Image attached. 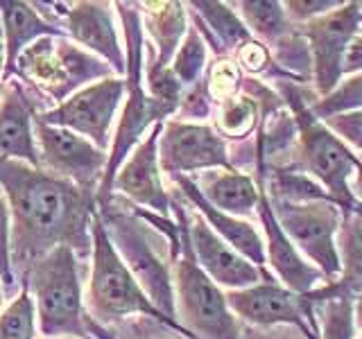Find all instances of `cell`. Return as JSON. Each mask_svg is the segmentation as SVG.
Here are the masks:
<instances>
[{"mask_svg": "<svg viewBox=\"0 0 362 339\" xmlns=\"http://www.w3.org/2000/svg\"><path fill=\"white\" fill-rule=\"evenodd\" d=\"M286 97L294 109L299 127V138L294 145V170L315 179L342 213L358 208L360 203L351 195V179L360 163L358 156L322 120L310 116V102L303 100V93L286 86Z\"/></svg>", "mask_w": 362, "mask_h": 339, "instance_id": "cell-2", "label": "cell"}, {"mask_svg": "<svg viewBox=\"0 0 362 339\" xmlns=\"http://www.w3.org/2000/svg\"><path fill=\"white\" fill-rule=\"evenodd\" d=\"M240 339H308V337L292 326H276V328L247 326L240 331Z\"/></svg>", "mask_w": 362, "mask_h": 339, "instance_id": "cell-35", "label": "cell"}, {"mask_svg": "<svg viewBox=\"0 0 362 339\" xmlns=\"http://www.w3.org/2000/svg\"><path fill=\"white\" fill-rule=\"evenodd\" d=\"M21 73H25L54 97H62L68 88L79 86L84 79L102 73L98 61L86 59L73 48H57L50 39H39L18 54Z\"/></svg>", "mask_w": 362, "mask_h": 339, "instance_id": "cell-14", "label": "cell"}, {"mask_svg": "<svg viewBox=\"0 0 362 339\" xmlns=\"http://www.w3.org/2000/svg\"><path fill=\"white\" fill-rule=\"evenodd\" d=\"M0 181L14 215V244L18 260L41 258L54 246L75 240L84 229L86 206L75 186L18 161L0 163Z\"/></svg>", "mask_w": 362, "mask_h": 339, "instance_id": "cell-1", "label": "cell"}, {"mask_svg": "<svg viewBox=\"0 0 362 339\" xmlns=\"http://www.w3.org/2000/svg\"><path fill=\"white\" fill-rule=\"evenodd\" d=\"M356 339H362V331H360V333L356 335Z\"/></svg>", "mask_w": 362, "mask_h": 339, "instance_id": "cell-41", "label": "cell"}, {"mask_svg": "<svg viewBox=\"0 0 362 339\" xmlns=\"http://www.w3.org/2000/svg\"><path fill=\"white\" fill-rule=\"evenodd\" d=\"M362 28V3H344L331 14L301 25V37L308 43L317 97L328 95L342 82V64L351 41Z\"/></svg>", "mask_w": 362, "mask_h": 339, "instance_id": "cell-8", "label": "cell"}, {"mask_svg": "<svg viewBox=\"0 0 362 339\" xmlns=\"http://www.w3.org/2000/svg\"><path fill=\"white\" fill-rule=\"evenodd\" d=\"M258 220L263 226L265 233V260L272 267V271L281 278L283 287H288L297 294H310L317 287L326 285V278L322 276V271L313 267L308 260H305L297 246L290 242V237L286 231L281 229V224L274 215V208L267 199L265 188L260 186V201H258Z\"/></svg>", "mask_w": 362, "mask_h": 339, "instance_id": "cell-15", "label": "cell"}, {"mask_svg": "<svg viewBox=\"0 0 362 339\" xmlns=\"http://www.w3.org/2000/svg\"><path fill=\"white\" fill-rule=\"evenodd\" d=\"M175 292L177 316H181L192 339H240V326L229 310L226 294L197 265L188 235L184 240V258L177 263Z\"/></svg>", "mask_w": 362, "mask_h": 339, "instance_id": "cell-5", "label": "cell"}, {"mask_svg": "<svg viewBox=\"0 0 362 339\" xmlns=\"http://www.w3.org/2000/svg\"><path fill=\"white\" fill-rule=\"evenodd\" d=\"M342 5L344 3H339V0H290V3L283 5V9H286L290 20L305 25V23H310L315 18L331 14V11L339 9Z\"/></svg>", "mask_w": 362, "mask_h": 339, "instance_id": "cell-33", "label": "cell"}, {"mask_svg": "<svg viewBox=\"0 0 362 339\" xmlns=\"http://www.w3.org/2000/svg\"><path fill=\"white\" fill-rule=\"evenodd\" d=\"M9 208L0 195V278L5 282H11V258H9V246H11V240H9Z\"/></svg>", "mask_w": 362, "mask_h": 339, "instance_id": "cell-34", "label": "cell"}, {"mask_svg": "<svg viewBox=\"0 0 362 339\" xmlns=\"http://www.w3.org/2000/svg\"><path fill=\"white\" fill-rule=\"evenodd\" d=\"M158 9H152L150 32L158 48V61L154 68H165L168 59L175 54L179 39L186 32V14L179 3H161Z\"/></svg>", "mask_w": 362, "mask_h": 339, "instance_id": "cell-24", "label": "cell"}, {"mask_svg": "<svg viewBox=\"0 0 362 339\" xmlns=\"http://www.w3.org/2000/svg\"><path fill=\"white\" fill-rule=\"evenodd\" d=\"M173 179L179 184L181 192L188 197V201L195 206V210L204 218V222H206L226 244L233 246L238 254H240L243 258H247L249 263L256 265L258 269L265 265V240L252 222L238 220V218H233V215H226L215 206H211V203L204 199L199 188L195 186V181H190L188 177L175 174Z\"/></svg>", "mask_w": 362, "mask_h": 339, "instance_id": "cell-17", "label": "cell"}, {"mask_svg": "<svg viewBox=\"0 0 362 339\" xmlns=\"http://www.w3.org/2000/svg\"><path fill=\"white\" fill-rule=\"evenodd\" d=\"M269 199V197H267ZM272 208L286 231L290 242L305 260L322 271L326 282L339 278V254H337V231L342 224V208L331 199L320 201H272Z\"/></svg>", "mask_w": 362, "mask_h": 339, "instance_id": "cell-6", "label": "cell"}, {"mask_svg": "<svg viewBox=\"0 0 362 339\" xmlns=\"http://www.w3.org/2000/svg\"><path fill=\"white\" fill-rule=\"evenodd\" d=\"M0 50H3V48H0Z\"/></svg>", "mask_w": 362, "mask_h": 339, "instance_id": "cell-43", "label": "cell"}, {"mask_svg": "<svg viewBox=\"0 0 362 339\" xmlns=\"http://www.w3.org/2000/svg\"><path fill=\"white\" fill-rule=\"evenodd\" d=\"M351 195H354V199L362 206V161L358 163L356 174L351 179Z\"/></svg>", "mask_w": 362, "mask_h": 339, "instance_id": "cell-37", "label": "cell"}, {"mask_svg": "<svg viewBox=\"0 0 362 339\" xmlns=\"http://www.w3.org/2000/svg\"><path fill=\"white\" fill-rule=\"evenodd\" d=\"M158 161L170 174L197 170H233L229 147L209 124L168 122L158 136Z\"/></svg>", "mask_w": 362, "mask_h": 339, "instance_id": "cell-11", "label": "cell"}, {"mask_svg": "<svg viewBox=\"0 0 362 339\" xmlns=\"http://www.w3.org/2000/svg\"><path fill=\"white\" fill-rule=\"evenodd\" d=\"M0 305H3V290H0Z\"/></svg>", "mask_w": 362, "mask_h": 339, "instance_id": "cell-40", "label": "cell"}, {"mask_svg": "<svg viewBox=\"0 0 362 339\" xmlns=\"http://www.w3.org/2000/svg\"><path fill=\"white\" fill-rule=\"evenodd\" d=\"M308 297L315 303L317 339H356L354 297L339 292L335 282H326Z\"/></svg>", "mask_w": 362, "mask_h": 339, "instance_id": "cell-21", "label": "cell"}, {"mask_svg": "<svg viewBox=\"0 0 362 339\" xmlns=\"http://www.w3.org/2000/svg\"><path fill=\"white\" fill-rule=\"evenodd\" d=\"M0 154L16 161H28L30 165L39 163L30 107L16 84L5 90V97L0 102Z\"/></svg>", "mask_w": 362, "mask_h": 339, "instance_id": "cell-20", "label": "cell"}, {"mask_svg": "<svg viewBox=\"0 0 362 339\" xmlns=\"http://www.w3.org/2000/svg\"><path fill=\"white\" fill-rule=\"evenodd\" d=\"M30 285L37 299L39 323L45 337H84L82 290L73 249L54 246L32 267Z\"/></svg>", "mask_w": 362, "mask_h": 339, "instance_id": "cell-4", "label": "cell"}, {"mask_svg": "<svg viewBox=\"0 0 362 339\" xmlns=\"http://www.w3.org/2000/svg\"><path fill=\"white\" fill-rule=\"evenodd\" d=\"M199 11V16L204 23L213 30L215 39H218L224 48H243L249 41V30L245 28V23L235 16V11L231 7H226L222 3H192Z\"/></svg>", "mask_w": 362, "mask_h": 339, "instance_id": "cell-26", "label": "cell"}, {"mask_svg": "<svg viewBox=\"0 0 362 339\" xmlns=\"http://www.w3.org/2000/svg\"><path fill=\"white\" fill-rule=\"evenodd\" d=\"M245 28L258 34L263 41L279 43L288 34V14L281 3L272 0H249V3H238Z\"/></svg>", "mask_w": 362, "mask_h": 339, "instance_id": "cell-25", "label": "cell"}, {"mask_svg": "<svg viewBox=\"0 0 362 339\" xmlns=\"http://www.w3.org/2000/svg\"><path fill=\"white\" fill-rule=\"evenodd\" d=\"M66 25L75 37V41L102 54L118 73L124 71L122 50L116 37V28H113V16L107 5L79 3L68 11Z\"/></svg>", "mask_w": 362, "mask_h": 339, "instance_id": "cell-18", "label": "cell"}, {"mask_svg": "<svg viewBox=\"0 0 362 339\" xmlns=\"http://www.w3.org/2000/svg\"><path fill=\"white\" fill-rule=\"evenodd\" d=\"M186 235H188V242H190L192 256H195L197 265L218 287H226L231 292V290L252 287L256 282L265 280L263 269L252 265L247 258L238 254L233 246L226 244L222 237L204 222L199 213L195 218L188 220Z\"/></svg>", "mask_w": 362, "mask_h": 339, "instance_id": "cell-12", "label": "cell"}, {"mask_svg": "<svg viewBox=\"0 0 362 339\" xmlns=\"http://www.w3.org/2000/svg\"><path fill=\"white\" fill-rule=\"evenodd\" d=\"M339 278L335 285L339 292L356 297L362 290V206L342 213V224L337 231Z\"/></svg>", "mask_w": 362, "mask_h": 339, "instance_id": "cell-22", "label": "cell"}, {"mask_svg": "<svg viewBox=\"0 0 362 339\" xmlns=\"http://www.w3.org/2000/svg\"><path fill=\"white\" fill-rule=\"evenodd\" d=\"M0 11H3L7 68L16 64L18 54L23 52V48H28L30 41L54 32L48 23L41 20V16L28 3H11V0H7V3H0Z\"/></svg>", "mask_w": 362, "mask_h": 339, "instance_id": "cell-23", "label": "cell"}, {"mask_svg": "<svg viewBox=\"0 0 362 339\" xmlns=\"http://www.w3.org/2000/svg\"><path fill=\"white\" fill-rule=\"evenodd\" d=\"M226 303L235 319L254 328L292 326L308 339H317L315 303L308 294H297L265 278L245 290L226 292Z\"/></svg>", "mask_w": 362, "mask_h": 339, "instance_id": "cell-7", "label": "cell"}, {"mask_svg": "<svg viewBox=\"0 0 362 339\" xmlns=\"http://www.w3.org/2000/svg\"><path fill=\"white\" fill-rule=\"evenodd\" d=\"M211 206L238 220L252 218L258 210L260 188L249 174L238 170H209L202 184H195Z\"/></svg>", "mask_w": 362, "mask_h": 339, "instance_id": "cell-19", "label": "cell"}, {"mask_svg": "<svg viewBox=\"0 0 362 339\" xmlns=\"http://www.w3.org/2000/svg\"><path fill=\"white\" fill-rule=\"evenodd\" d=\"M37 136L45 167L82 188L93 186V181L102 174V167L107 165V156L100 147L71 129L39 122Z\"/></svg>", "mask_w": 362, "mask_h": 339, "instance_id": "cell-13", "label": "cell"}, {"mask_svg": "<svg viewBox=\"0 0 362 339\" xmlns=\"http://www.w3.org/2000/svg\"><path fill=\"white\" fill-rule=\"evenodd\" d=\"M0 339H34V303L28 292L0 312Z\"/></svg>", "mask_w": 362, "mask_h": 339, "instance_id": "cell-30", "label": "cell"}, {"mask_svg": "<svg viewBox=\"0 0 362 339\" xmlns=\"http://www.w3.org/2000/svg\"><path fill=\"white\" fill-rule=\"evenodd\" d=\"M354 316H356V328L362 331V290L356 292L354 297Z\"/></svg>", "mask_w": 362, "mask_h": 339, "instance_id": "cell-38", "label": "cell"}, {"mask_svg": "<svg viewBox=\"0 0 362 339\" xmlns=\"http://www.w3.org/2000/svg\"><path fill=\"white\" fill-rule=\"evenodd\" d=\"M351 152H358V161H362V109L339 113V116L322 120Z\"/></svg>", "mask_w": 362, "mask_h": 339, "instance_id": "cell-31", "label": "cell"}, {"mask_svg": "<svg viewBox=\"0 0 362 339\" xmlns=\"http://www.w3.org/2000/svg\"><path fill=\"white\" fill-rule=\"evenodd\" d=\"M356 73H362V37H358L351 41L349 50L344 54V64H342V77H351Z\"/></svg>", "mask_w": 362, "mask_h": 339, "instance_id": "cell-36", "label": "cell"}, {"mask_svg": "<svg viewBox=\"0 0 362 339\" xmlns=\"http://www.w3.org/2000/svg\"><path fill=\"white\" fill-rule=\"evenodd\" d=\"M90 233H93V271H90L88 282V308L95 319L111 323L132 314H150L152 319L163 321L177 333L186 335L147 299L132 269L111 244L105 224L95 220L90 224Z\"/></svg>", "mask_w": 362, "mask_h": 339, "instance_id": "cell-3", "label": "cell"}, {"mask_svg": "<svg viewBox=\"0 0 362 339\" xmlns=\"http://www.w3.org/2000/svg\"><path fill=\"white\" fill-rule=\"evenodd\" d=\"M0 39H3V23H0Z\"/></svg>", "mask_w": 362, "mask_h": 339, "instance_id": "cell-39", "label": "cell"}, {"mask_svg": "<svg viewBox=\"0 0 362 339\" xmlns=\"http://www.w3.org/2000/svg\"><path fill=\"white\" fill-rule=\"evenodd\" d=\"M204 64H206V43H204L199 30L190 28L175 56L173 75L179 79V84H192L202 75Z\"/></svg>", "mask_w": 362, "mask_h": 339, "instance_id": "cell-29", "label": "cell"}, {"mask_svg": "<svg viewBox=\"0 0 362 339\" xmlns=\"http://www.w3.org/2000/svg\"><path fill=\"white\" fill-rule=\"evenodd\" d=\"M362 109V73L344 77L331 93L324 97H317L308 107L310 116L317 120H326L339 116V113L360 111Z\"/></svg>", "mask_w": 362, "mask_h": 339, "instance_id": "cell-28", "label": "cell"}, {"mask_svg": "<svg viewBox=\"0 0 362 339\" xmlns=\"http://www.w3.org/2000/svg\"><path fill=\"white\" fill-rule=\"evenodd\" d=\"M258 122V102L252 95H235L222 102L218 116V131L222 138L243 141L256 129Z\"/></svg>", "mask_w": 362, "mask_h": 339, "instance_id": "cell-27", "label": "cell"}, {"mask_svg": "<svg viewBox=\"0 0 362 339\" xmlns=\"http://www.w3.org/2000/svg\"><path fill=\"white\" fill-rule=\"evenodd\" d=\"M240 86V71L233 61H218L209 75V90L218 102H226L235 97V90Z\"/></svg>", "mask_w": 362, "mask_h": 339, "instance_id": "cell-32", "label": "cell"}, {"mask_svg": "<svg viewBox=\"0 0 362 339\" xmlns=\"http://www.w3.org/2000/svg\"><path fill=\"white\" fill-rule=\"evenodd\" d=\"M0 73H3V59H0Z\"/></svg>", "mask_w": 362, "mask_h": 339, "instance_id": "cell-42", "label": "cell"}, {"mask_svg": "<svg viewBox=\"0 0 362 339\" xmlns=\"http://www.w3.org/2000/svg\"><path fill=\"white\" fill-rule=\"evenodd\" d=\"M158 136H161V124H156L139 143L129 161L116 177V188L136 203L168 215L170 197L161 184V172H158Z\"/></svg>", "mask_w": 362, "mask_h": 339, "instance_id": "cell-16", "label": "cell"}, {"mask_svg": "<svg viewBox=\"0 0 362 339\" xmlns=\"http://www.w3.org/2000/svg\"><path fill=\"white\" fill-rule=\"evenodd\" d=\"M122 93L124 84L120 79H105L100 84L82 88L54 111H48L45 116H41L39 122L82 133L86 141L105 150L109 145V131Z\"/></svg>", "mask_w": 362, "mask_h": 339, "instance_id": "cell-10", "label": "cell"}, {"mask_svg": "<svg viewBox=\"0 0 362 339\" xmlns=\"http://www.w3.org/2000/svg\"><path fill=\"white\" fill-rule=\"evenodd\" d=\"M124 18V30H127V41H129V100L124 107L122 120L118 124L116 141H113V152L107 161V172H105V184H102V197L107 195L113 186V177L118 172V165L122 158L132 152V147L141 141L143 131L150 127V122L165 118L168 113L156 105V102L143 93L141 88V23L139 14L132 9H122Z\"/></svg>", "mask_w": 362, "mask_h": 339, "instance_id": "cell-9", "label": "cell"}]
</instances>
